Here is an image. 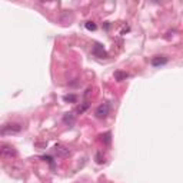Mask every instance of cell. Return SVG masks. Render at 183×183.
I'll list each match as a JSON object with an SVG mask.
<instances>
[{"label": "cell", "instance_id": "cell-7", "mask_svg": "<svg viewBox=\"0 0 183 183\" xmlns=\"http://www.w3.org/2000/svg\"><path fill=\"white\" fill-rule=\"evenodd\" d=\"M63 122L66 123V125H72V123L74 122V115L73 113H66V115L63 116Z\"/></svg>", "mask_w": 183, "mask_h": 183}, {"label": "cell", "instance_id": "cell-4", "mask_svg": "<svg viewBox=\"0 0 183 183\" xmlns=\"http://www.w3.org/2000/svg\"><path fill=\"white\" fill-rule=\"evenodd\" d=\"M55 150H56V153H57L59 156H62V158H64V156H69V154H70L69 148H66V146H63V145H56L55 146Z\"/></svg>", "mask_w": 183, "mask_h": 183}, {"label": "cell", "instance_id": "cell-5", "mask_svg": "<svg viewBox=\"0 0 183 183\" xmlns=\"http://www.w3.org/2000/svg\"><path fill=\"white\" fill-rule=\"evenodd\" d=\"M93 55L97 56V57H105L106 56V51H105V49H103L102 45H99V43H96V45L93 46Z\"/></svg>", "mask_w": 183, "mask_h": 183}, {"label": "cell", "instance_id": "cell-10", "mask_svg": "<svg viewBox=\"0 0 183 183\" xmlns=\"http://www.w3.org/2000/svg\"><path fill=\"white\" fill-rule=\"evenodd\" d=\"M86 29L87 30H96L97 26H96V23H93V22H87L86 23Z\"/></svg>", "mask_w": 183, "mask_h": 183}, {"label": "cell", "instance_id": "cell-2", "mask_svg": "<svg viewBox=\"0 0 183 183\" xmlns=\"http://www.w3.org/2000/svg\"><path fill=\"white\" fill-rule=\"evenodd\" d=\"M22 130V126L19 123H10V125H4L2 129V135H6V133H19Z\"/></svg>", "mask_w": 183, "mask_h": 183}, {"label": "cell", "instance_id": "cell-9", "mask_svg": "<svg viewBox=\"0 0 183 183\" xmlns=\"http://www.w3.org/2000/svg\"><path fill=\"white\" fill-rule=\"evenodd\" d=\"M115 77H116V80H123V79H126L127 77V74L126 73H123V72H116L115 73Z\"/></svg>", "mask_w": 183, "mask_h": 183}, {"label": "cell", "instance_id": "cell-1", "mask_svg": "<svg viewBox=\"0 0 183 183\" xmlns=\"http://www.w3.org/2000/svg\"><path fill=\"white\" fill-rule=\"evenodd\" d=\"M109 112H110V106L107 103H103V105H100L96 109L94 115H96L97 119H106L107 116H109Z\"/></svg>", "mask_w": 183, "mask_h": 183}, {"label": "cell", "instance_id": "cell-3", "mask_svg": "<svg viewBox=\"0 0 183 183\" xmlns=\"http://www.w3.org/2000/svg\"><path fill=\"white\" fill-rule=\"evenodd\" d=\"M2 154H3V156H7V158H12V156H16L17 152L14 150V148H12V146L3 145L2 146Z\"/></svg>", "mask_w": 183, "mask_h": 183}, {"label": "cell", "instance_id": "cell-13", "mask_svg": "<svg viewBox=\"0 0 183 183\" xmlns=\"http://www.w3.org/2000/svg\"><path fill=\"white\" fill-rule=\"evenodd\" d=\"M102 137H105V142H106L107 145H109V143H110V133H106V135L102 136Z\"/></svg>", "mask_w": 183, "mask_h": 183}, {"label": "cell", "instance_id": "cell-11", "mask_svg": "<svg viewBox=\"0 0 183 183\" xmlns=\"http://www.w3.org/2000/svg\"><path fill=\"white\" fill-rule=\"evenodd\" d=\"M87 109H89V103H87V102H84L83 105H82V106H79L77 112H79V113H83L84 110H87Z\"/></svg>", "mask_w": 183, "mask_h": 183}, {"label": "cell", "instance_id": "cell-6", "mask_svg": "<svg viewBox=\"0 0 183 183\" xmlns=\"http://www.w3.org/2000/svg\"><path fill=\"white\" fill-rule=\"evenodd\" d=\"M166 63H167V59L163 57V56L152 59V64H153V66H162V64H166Z\"/></svg>", "mask_w": 183, "mask_h": 183}, {"label": "cell", "instance_id": "cell-12", "mask_svg": "<svg viewBox=\"0 0 183 183\" xmlns=\"http://www.w3.org/2000/svg\"><path fill=\"white\" fill-rule=\"evenodd\" d=\"M42 159H43V160H46V162H49L51 167H55V162H53V159H51L50 156H42Z\"/></svg>", "mask_w": 183, "mask_h": 183}, {"label": "cell", "instance_id": "cell-8", "mask_svg": "<svg viewBox=\"0 0 183 183\" xmlns=\"http://www.w3.org/2000/svg\"><path fill=\"white\" fill-rule=\"evenodd\" d=\"M63 100L64 102H70V103H74L77 100V97L74 96V94H66V96H63Z\"/></svg>", "mask_w": 183, "mask_h": 183}]
</instances>
